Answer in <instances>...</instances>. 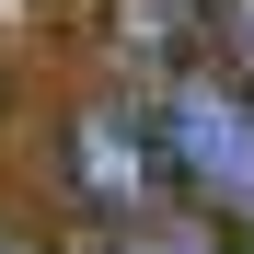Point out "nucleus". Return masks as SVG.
<instances>
[{
  "instance_id": "f257e3e1",
  "label": "nucleus",
  "mask_w": 254,
  "mask_h": 254,
  "mask_svg": "<svg viewBox=\"0 0 254 254\" xmlns=\"http://www.w3.org/2000/svg\"><path fill=\"white\" fill-rule=\"evenodd\" d=\"M162 162H174V185L208 196L220 220L254 231V93L220 69H174V93H162Z\"/></svg>"
},
{
  "instance_id": "f03ea898",
  "label": "nucleus",
  "mask_w": 254,
  "mask_h": 254,
  "mask_svg": "<svg viewBox=\"0 0 254 254\" xmlns=\"http://www.w3.org/2000/svg\"><path fill=\"white\" fill-rule=\"evenodd\" d=\"M162 185H174V162H162V116H139L127 93L81 104L69 116V196L104 208V220H150Z\"/></svg>"
},
{
  "instance_id": "7ed1b4c3",
  "label": "nucleus",
  "mask_w": 254,
  "mask_h": 254,
  "mask_svg": "<svg viewBox=\"0 0 254 254\" xmlns=\"http://www.w3.org/2000/svg\"><path fill=\"white\" fill-rule=\"evenodd\" d=\"M116 35H127V58H185L196 47V0H116Z\"/></svg>"
},
{
  "instance_id": "20e7f679",
  "label": "nucleus",
  "mask_w": 254,
  "mask_h": 254,
  "mask_svg": "<svg viewBox=\"0 0 254 254\" xmlns=\"http://www.w3.org/2000/svg\"><path fill=\"white\" fill-rule=\"evenodd\" d=\"M150 254H254V243H220V231H150Z\"/></svg>"
},
{
  "instance_id": "39448f33",
  "label": "nucleus",
  "mask_w": 254,
  "mask_h": 254,
  "mask_svg": "<svg viewBox=\"0 0 254 254\" xmlns=\"http://www.w3.org/2000/svg\"><path fill=\"white\" fill-rule=\"evenodd\" d=\"M231 47H243V58H254V0H231Z\"/></svg>"
},
{
  "instance_id": "423d86ee",
  "label": "nucleus",
  "mask_w": 254,
  "mask_h": 254,
  "mask_svg": "<svg viewBox=\"0 0 254 254\" xmlns=\"http://www.w3.org/2000/svg\"><path fill=\"white\" fill-rule=\"evenodd\" d=\"M0 254H23V243H0Z\"/></svg>"
}]
</instances>
